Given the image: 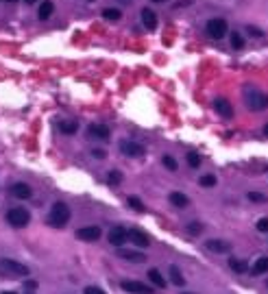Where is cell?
I'll return each mask as SVG.
<instances>
[{"mask_svg":"<svg viewBox=\"0 0 268 294\" xmlns=\"http://www.w3.org/2000/svg\"><path fill=\"white\" fill-rule=\"evenodd\" d=\"M162 163L168 168V170H172V172H177V168H179V163H177V159L175 157H170V155H164V159H162Z\"/></svg>","mask_w":268,"mask_h":294,"instance_id":"cell-25","label":"cell"},{"mask_svg":"<svg viewBox=\"0 0 268 294\" xmlns=\"http://www.w3.org/2000/svg\"><path fill=\"white\" fill-rule=\"evenodd\" d=\"M118 255L126 261H133V264H142L146 261V255L142 251H133V249H118Z\"/></svg>","mask_w":268,"mask_h":294,"instance_id":"cell-11","label":"cell"},{"mask_svg":"<svg viewBox=\"0 0 268 294\" xmlns=\"http://www.w3.org/2000/svg\"><path fill=\"white\" fill-rule=\"evenodd\" d=\"M68 220H70V207L65 203H55L48 214V225L55 229H61L68 225Z\"/></svg>","mask_w":268,"mask_h":294,"instance_id":"cell-1","label":"cell"},{"mask_svg":"<svg viewBox=\"0 0 268 294\" xmlns=\"http://www.w3.org/2000/svg\"><path fill=\"white\" fill-rule=\"evenodd\" d=\"M264 135L268 137V124H264Z\"/></svg>","mask_w":268,"mask_h":294,"instance_id":"cell-38","label":"cell"},{"mask_svg":"<svg viewBox=\"0 0 268 294\" xmlns=\"http://www.w3.org/2000/svg\"><path fill=\"white\" fill-rule=\"evenodd\" d=\"M181 294H192V292H181Z\"/></svg>","mask_w":268,"mask_h":294,"instance_id":"cell-43","label":"cell"},{"mask_svg":"<svg viewBox=\"0 0 268 294\" xmlns=\"http://www.w3.org/2000/svg\"><path fill=\"white\" fill-rule=\"evenodd\" d=\"M0 270L7 274H11V277H29L31 270L26 264H20L18 259H9V257H2L0 259Z\"/></svg>","mask_w":268,"mask_h":294,"instance_id":"cell-3","label":"cell"},{"mask_svg":"<svg viewBox=\"0 0 268 294\" xmlns=\"http://www.w3.org/2000/svg\"><path fill=\"white\" fill-rule=\"evenodd\" d=\"M247 198H248V200H253V203H266V196H264V194H260V192H248V194H247Z\"/></svg>","mask_w":268,"mask_h":294,"instance_id":"cell-32","label":"cell"},{"mask_svg":"<svg viewBox=\"0 0 268 294\" xmlns=\"http://www.w3.org/2000/svg\"><path fill=\"white\" fill-rule=\"evenodd\" d=\"M59 129H61V133L72 135V133H77V131H79V124H77V120H61Z\"/></svg>","mask_w":268,"mask_h":294,"instance_id":"cell-22","label":"cell"},{"mask_svg":"<svg viewBox=\"0 0 268 294\" xmlns=\"http://www.w3.org/2000/svg\"><path fill=\"white\" fill-rule=\"evenodd\" d=\"M83 294H105V290H101V288H96V286H87L85 290H83Z\"/></svg>","mask_w":268,"mask_h":294,"instance_id":"cell-34","label":"cell"},{"mask_svg":"<svg viewBox=\"0 0 268 294\" xmlns=\"http://www.w3.org/2000/svg\"><path fill=\"white\" fill-rule=\"evenodd\" d=\"M120 153L126 157H144V146L138 142H133V139H122L120 142Z\"/></svg>","mask_w":268,"mask_h":294,"instance_id":"cell-6","label":"cell"},{"mask_svg":"<svg viewBox=\"0 0 268 294\" xmlns=\"http://www.w3.org/2000/svg\"><path fill=\"white\" fill-rule=\"evenodd\" d=\"M24 286H26V288H29V290H33V288H37V283H35V281H26V283H24Z\"/></svg>","mask_w":268,"mask_h":294,"instance_id":"cell-37","label":"cell"},{"mask_svg":"<svg viewBox=\"0 0 268 294\" xmlns=\"http://www.w3.org/2000/svg\"><path fill=\"white\" fill-rule=\"evenodd\" d=\"M53 9H55L53 2H48V0H46V2L40 7V18H41V20H48V18L53 16Z\"/></svg>","mask_w":268,"mask_h":294,"instance_id":"cell-24","label":"cell"},{"mask_svg":"<svg viewBox=\"0 0 268 294\" xmlns=\"http://www.w3.org/2000/svg\"><path fill=\"white\" fill-rule=\"evenodd\" d=\"M205 31H207V35L211 37V39H223V37L227 35V22L220 20V18H214V20L207 22Z\"/></svg>","mask_w":268,"mask_h":294,"instance_id":"cell-5","label":"cell"},{"mask_svg":"<svg viewBox=\"0 0 268 294\" xmlns=\"http://www.w3.org/2000/svg\"><path fill=\"white\" fill-rule=\"evenodd\" d=\"M168 273H170V281L175 283L177 288H183V286H186V277L181 274V270H179L177 266H170V268H168Z\"/></svg>","mask_w":268,"mask_h":294,"instance_id":"cell-19","label":"cell"},{"mask_svg":"<svg viewBox=\"0 0 268 294\" xmlns=\"http://www.w3.org/2000/svg\"><path fill=\"white\" fill-rule=\"evenodd\" d=\"M26 294H33V292H26Z\"/></svg>","mask_w":268,"mask_h":294,"instance_id":"cell-45","label":"cell"},{"mask_svg":"<svg viewBox=\"0 0 268 294\" xmlns=\"http://www.w3.org/2000/svg\"><path fill=\"white\" fill-rule=\"evenodd\" d=\"M168 200H170L175 207H179V209H183V207H187L190 205V198H187L186 194H181V192H172L170 196H168Z\"/></svg>","mask_w":268,"mask_h":294,"instance_id":"cell-17","label":"cell"},{"mask_svg":"<svg viewBox=\"0 0 268 294\" xmlns=\"http://www.w3.org/2000/svg\"><path fill=\"white\" fill-rule=\"evenodd\" d=\"M103 16H105V20L116 22V20H120V16H122V13L118 11V9H105V11H103Z\"/></svg>","mask_w":268,"mask_h":294,"instance_id":"cell-27","label":"cell"},{"mask_svg":"<svg viewBox=\"0 0 268 294\" xmlns=\"http://www.w3.org/2000/svg\"><path fill=\"white\" fill-rule=\"evenodd\" d=\"M251 273L255 274V277H260V274H266L268 273V257H260L253 264V268H251Z\"/></svg>","mask_w":268,"mask_h":294,"instance_id":"cell-20","label":"cell"},{"mask_svg":"<svg viewBox=\"0 0 268 294\" xmlns=\"http://www.w3.org/2000/svg\"><path fill=\"white\" fill-rule=\"evenodd\" d=\"M109 242L116 246V249H122V246L129 242V237H126V229L120 227V225L114 227V229L109 231Z\"/></svg>","mask_w":268,"mask_h":294,"instance_id":"cell-10","label":"cell"},{"mask_svg":"<svg viewBox=\"0 0 268 294\" xmlns=\"http://www.w3.org/2000/svg\"><path fill=\"white\" fill-rule=\"evenodd\" d=\"M266 286H268V279H266Z\"/></svg>","mask_w":268,"mask_h":294,"instance_id":"cell-44","label":"cell"},{"mask_svg":"<svg viewBox=\"0 0 268 294\" xmlns=\"http://www.w3.org/2000/svg\"><path fill=\"white\" fill-rule=\"evenodd\" d=\"M24 2H26V4H33V2H37V0H24Z\"/></svg>","mask_w":268,"mask_h":294,"instance_id":"cell-39","label":"cell"},{"mask_svg":"<svg viewBox=\"0 0 268 294\" xmlns=\"http://www.w3.org/2000/svg\"><path fill=\"white\" fill-rule=\"evenodd\" d=\"M89 2H92V0H89Z\"/></svg>","mask_w":268,"mask_h":294,"instance_id":"cell-46","label":"cell"},{"mask_svg":"<svg viewBox=\"0 0 268 294\" xmlns=\"http://www.w3.org/2000/svg\"><path fill=\"white\" fill-rule=\"evenodd\" d=\"M120 288L129 294H153V288L142 281H122Z\"/></svg>","mask_w":268,"mask_h":294,"instance_id":"cell-7","label":"cell"},{"mask_svg":"<svg viewBox=\"0 0 268 294\" xmlns=\"http://www.w3.org/2000/svg\"><path fill=\"white\" fill-rule=\"evenodd\" d=\"M142 22H144V26H146L148 31L157 29V16H155V11H150V9H142Z\"/></svg>","mask_w":268,"mask_h":294,"instance_id":"cell-16","label":"cell"},{"mask_svg":"<svg viewBox=\"0 0 268 294\" xmlns=\"http://www.w3.org/2000/svg\"><path fill=\"white\" fill-rule=\"evenodd\" d=\"M205 246H207V251H211V253H229V251H231V244L223 242V240H207Z\"/></svg>","mask_w":268,"mask_h":294,"instance_id":"cell-15","label":"cell"},{"mask_svg":"<svg viewBox=\"0 0 268 294\" xmlns=\"http://www.w3.org/2000/svg\"><path fill=\"white\" fill-rule=\"evenodd\" d=\"M126 237H129L138 249H146V246H150V237L144 231H140V229H129V231H126Z\"/></svg>","mask_w":268,"mask_h":294,"instance_id":"cell-8","label":"cell"},{"mask_svg":"<svg viewBox=\"0 0 268 294\" xmlns=\"http://www.w3.org/2000/svg\"><path fill=\"white\" fill-rule=\"evenodd\" d=\"M257 231H262V233H268V218H260L257 220Z\"/></svg>","mask_w":268,"mask_h":294,"instance_id":"cell-33","label":"cell"},{"mask_svg":"<svg viewBox=\"0 0 268 294\" xmlns=\"http://www.w3.org/2000/svg\"><path fill=\"white\" fill-rule=\"evenodd\" d=\"M87 133H89V137H94V139H103V142L109 139V127H105V124H89Z\"/></svg>","mask_w":268,"mask_h":294,"instance_id":"cell-12","label":"cell"},{"mask_svg":"<svg viewBox=\"0 0 268 294\" xmlns=\"http://www.w3.org/2000/svg\"><path fill=\"white\" fill-rule=\"evenodd\" d=\"M153 2H164V0H153Z\"/></svg>","mask_w":268,"mask_h":294,"instance_id":"cell-41","label":"cell"},{"mask_svg":"<svg viewBox=\"0 0 268 294\" xmlns=\"http://www.w3.org/2000/svg\"><path fill=\"white\" fill-rule=\"evenodd\" d=\"M187 163H190L192 168H199V166H201V157H199V153H187Z\"/></svg>","mask_w":268,"mask_h":294,"instance_id":"cell-30","label":"cell"},{"mask_svg":"<svg viewBox=\"0 0 268 294\" xmlns=\"http://www.w3.org/2000/svg\"><path fill=\"white\" fill-rule=\"evenodd\" d=\"M229 268H231L233 273H238V274H244L248 270V266H247V261H244V259L231 257V259H229Z\"/></svg>","mask_w":268,"mask_h":294,"instance_id":"cell-21","label":"cell"},{"mask_svg":"<svg viewBox=\"0 0 268 294\" xmlns=\"http://www.w3.org/2000/svg\"><path fill=\"white\" fill-rule=\"evenodd\" d=\"M148 279H150V283H153V286L159 288V290H164V288H166V279L162 277V273H159L157 268H150L148 270Z\"/></svg>","mask_w":268,"mask_h":294,"instance_id":"cell-18","label":"cell"},{"mask_svg":"<svg viewBox=\"0 0 268 294\" xmlns=\"http://www.w3.org/2000/svg\"><path fill=\"white\" fill-rule=\"evenodd\" d=\"M244 102L248 105V109L260 111L268 107V96L262 94L257 87H244Z\"/></svg>","mask_w":268,"mask_h":294,"instance_id":"cell-2","label":"cell"},{"mask_svg":"<svg viewBox=\"0 0 268 294\" xmlns=\"http://www.w3.org/2000/svg\"><path fill=\"white\" fill-rule=\"evenodd\" d=\"M92 155L96 157V159H105V157H107V153H105V151H101V148H94V151H92Z\"/></svg>","mask_w":268,"mask_h":294,"instance_id":"cell-35","label":"cell"},{"mask_svg":"<svg viewBox=\"0 0 268 294\" xmlns=\"http://www.w3.org/2000/svg\"><path fill=\"white\" fill-rule=\"evenodd\" d=\"M101 235H103V231H101V227H96V225L83 227V229H79V231H77V237H79V240H83V242H96Z\"/></svg>","mask_w":268,"mask_h":294,"instance_id":"cell-9","label":"cell"},{"mask_svg":"<svg viewBox=\"0 0 268 294\" xmlns=\"http://www.w3.org/2000/svg\"><path fill=\"white\" fill-rule=\"evenodd\" d=\"M248 33H251L253 37H262V35H264V33H262L260 29H255V26H248Z\"/></svg>","mask_w":268,"mask_h":294,"instance_id":"cell-36","label":"cell"},{"mask_svg":"<svg viewBox=\"0 0 268 294\" xmlns=\"http://www.w3.org/2000/svg\"><path fill=\"white\" fill-rule=\"evenodd\" d=\"M122 181V172H118V170H111L109 175H107V183L109 185H118Z\"/></svg>","mask_w":268,"mask_h":294,"instance_id":"cell-26","label":"cell"},{"mask_svg":"<svg viewBox=\"0 0 268 294\" xmlns=\"http://www.w3.org/2000/svg\"><path fill=\"white\" fill-rule=\"evenodd\" d=\"M2 2H16V0H2Z\"/></svg>","mask_w":268,"mask_h":294,"instance_id":"cell-40","label":"cell"},{"mask_svg":"<svg viewBox=\"0 0 268 294\" xmlns=\"http://www.w3.org/2000/svg\"><path fill=\"white\" fill-rule=\"evenodd\" d=\"M199 183L203 185V188H214V185H216V176L214 175H203L199 179Z\"/></svg>","mask_w":268,"mask_h":294,"instance_id":"cell-28","label":"cell"},{"mask_svg":"<svg viewBox=\"0 0 268 294\" xmlns=\"http://www.w3.org/2000/svg\"><path fill=\"white\" fill-rule=\"evenodd\" d=\"M187 233L199 235V233H203V225H201V222H190V225H187Z\"/></svg>","mask_w":268,"mask_h":294,"instance_id":"cell-31","label":"cell"},{"mask_svg":"<svg viewBox=\"0 0 268 294\" xmlns=\"http://www.w3.org/2000/svg\"><path fill=\"white\" fill-rule=\"evenodd\" d=\"M214 109L218 116H223V118H231L233 116V107L229 100H225V98H216L214 100Z\"/></svg>","mask_w":268,"mask_h":294,"instance_id":"cell-13","label":"cell"},{"mask_svg":"<svg viewBox=\"0 0 268 294\" xmlns=\"http://www.w3.org/2000/svg\"><path fill=\"white\" fill-rule=\"evenodd\" d=\"M11 196H16V198H20V200H26V198L33 196V190L26 183H13L11 185Z\"/></svg>","mask_w":268,"mask_h":294,"instance_id":"cell-14","label":"cell"},{"mask_svg":"<svg viewBox=\"0 0 268 294\" xmlns=\"http://www.w3.org/2000/svg\"><path fill=\"white\" fill-rule=\"evenodd\" d=\"M229 41H231V46H233V50H242L244 48V37H242V33H229Z\"/></svg>","mask_w":268,"mask_h":294,"instance_id":"cell-23","label":"cell"},{"mask_svg":"<svg viewBox=\"0 0 268 294\" xmlns=\"http://www.w3.org/2000/svg\"><path fill=\"white\" fill-rule=\"evenodd\" d=\"M2 294H16V292H2Z\"/></svg>","mask_w":268,"mask_h":294,"instance_id":"cell-42","label":"cell"},{"mask_svg":"<svg viewBox=\"0 0 268 294\" xmlns=\"http://www.w3.org/2000/svg\"><path fill=\"white\" fill-rule=\"evenodd\" d=\"M7 222H9L11 227H16V229L26 227V225L31 222L29 209H24V207H13V209H9V212H7Z\"/></svg>","mask_w":268,"mask_h":294,"instance_id":"cell-4","label":"cell"},{"mask_svg":"<svg viewBox=\"0 0 268 294\" xmlns=\"http://www.w3.org/2000/svg\"><path fill=\"white\" fill-rule=\"evenodd\" d=\"M129 207L135 209V212H144V203L138 198V196H129Z\"/></svg>","mask_w":268,"mask_h":294,"instance_id":"cell-29","label":"cell"}]
</instances>
